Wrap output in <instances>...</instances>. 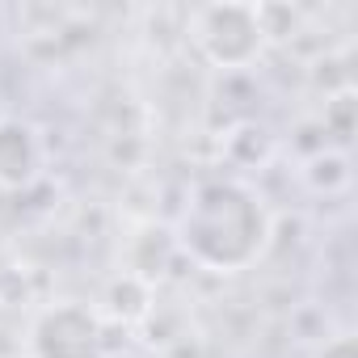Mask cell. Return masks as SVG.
Returning <instances> with one entry per match:
<instances>
[{
  "label": "cell",
  "instance_id": "obj_1",
  "mask_svg": "<svg viewBox=\"0 0 358 358\" xmlns=\"http://www.w3.org/2000/svg\"><path fill=\"white\" fill-rule=\"evenodd\" d=\"M274 236L266 199L241 177H203L173 224V245L207 274H241L262 262Z\"/></svg>",
  "mask_w": 358,
  "mask_h": 358
},
{
  "label": "cell",
  "instance_id": "obj_2",
  "mask_svg": "<svg viewBox=\"0 0 358 358\" xmlns=\"http://www.w3.org/2000/svg\"><path fill=\"white\" fill-rule=\"evenodd\" d=\"M190 43L199 55L220 72H245L266 55V34L257 22V5L224 0V5H203L186 22Z\"/></svg>",
  "mask_w": 358,
  "mask_h": 358
},
{
  "label": "cell",
  "instance_id": "obj_3",
  "mask_svg": "<svg viewBox=\"0 0 358 358\" xmlns=\"http://www.w3.org/2000/svg\"><path fill=\"white\" fill-rule=\"evenodd\" d=\"M26 358H106V320L93 303L59 299L30 316Z\"/></svg>",
  "mask_w": 358,
  "mask_h": 358
},
{
  "label": "cell",
  "instance_id": "obj_4",
  "mask_svg": "<svg viewBox=\"0 0 358 358\" xmlns=\"http://www.w3.org/2000/svg\"><path fill=\"white\" fill-rule=\"evenodd\" d=\"M47 169V143L34 122L0 118V190L17 194L30 190Z\"/></svg>",
  "mask_w": 358,
  "mask_h": 358
},
{
  "label": "cell",
  "instance_id": "obj_5",
  "mask_svg": "<svg viewBox=\"0 0 358 358\" xmlns=\"http://www.w3.org/2000/svg\"><path fill=\"white\" fill-rule=\"evenodd\" d=\"M156 308V291H152V282H143V278H135V274H127V270H118L114 278H110V287H106V299H101V320L110 316V320H118V324H143V316Z\"/></svg>",
  "mask_w": 358,
  "mask_h": 358
},
{
  "label": "cell",
  "instance_id": "obj_6",
  "mask_svg": "<svg viewBox=\"0 0 358 358\" xmlns=\"http://www.w3.org/2000/svg\"><path fill=\"white\" fill-rule=\"evenodd\" d=\"M303 182H308L316 194H337V190H345V186H350V160H345V152L320 148V152L303 164Z\"/></svg>",
  "mask_w": 358,
  "mask_h": 358
},
{
  "label": "cell",
  "instance_id": "obj_7",
  "mask_svg": "<svg viewBox=\"0 0 358 358\" xmlns=\"http://www.w3.org/2000/svg\"><path fill=\"white\" fill-rule=\"evenodd\" d=\"M257 22H262V34H266V47L270 43H287V38H295V30H299V9H291V5H257Z\"/></svg>",
  "mask_w": 358,
  "mask_h": 358
},
{
  "label": "cell",
  "instance_id": "obj_8",
  "mask_svg": "<svg viewBox=\"0 0 358 358\" xmlns=\"http://www.w3.org/2000/svg\"><path fill=\"white\" fill-rule=\"evenodd\" d=\"M320 358H358V354H354V333H337V337H329L324 350H320Z\"/></svg>",
  "mask_w": 358,
  "mask_h": 358
},
{
  "label": "cell",
  "instance_id": "obj_9",
  "mask_svg": "<svg viewBox=\"0 0 358 358\" xmlns=\"http://www.w3.org/2000/svg\"><path fill=\"white\" fill-rule=\"evenodd\" d=\"M22 358H26V354H22Z\"/></svg>",
  "mask_w": 358,
  "mask_h": 358
}]
</instances>
